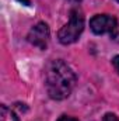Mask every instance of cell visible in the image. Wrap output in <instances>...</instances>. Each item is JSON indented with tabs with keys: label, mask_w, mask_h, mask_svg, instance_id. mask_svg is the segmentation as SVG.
Segmentation results:
<instances>
[{
	"label": "cell",
	"mask_w": 119,
	"mask_h": 121,
	"mask_svg": "<svg viewBox=\"0 0 119 121\" xmlns=\"http://www.w3.org/2000/svg\"><path fill=\"white\" fill-rule=\"evenodd\" d=\"M58 121H79V120H76V118H71V117H67V116H63V117H60Z\"/></svg>",
	"instance_id": "cell-8"
},
{
	"label": "cell",
	"mask_w": 119,
	"mask_h": 121,
	"mask_svg": "<svg viewBox=\"0 0 119 121\" xmlns=\"http://www.w3.org/2000/svg\"><path fill=\"white\" fill-rule=\"evenodd\" d=\"M83 30H84V16L79 7H74L70 10L69 23L64 24L58 32V38L63 45H69L79 39Z\"/></svg>",
	"instance_id": "cell-2"
},
{
	"label": "cell",
	"mask_w": 119,
	"mask_h": 121,
	"mask_svg": "<svg viewBox=\"0 0 119 121\" xmlns=\"http://www.w3.org/2000/svg\"><path fill=\"white\" fill-rule=\"evenodd\" d=\"M20 3H23V4H25V6H30V0H18Z\"/></svg>",
	"instance_id": "cell-9"
},
{
	"label": "cell",
	"mask_w": 119,
	"mask_h": 121,
	"mask_svg": "<svg viewBox=\"0 0 119 121\" xmlns=\"http://www.w3.org/2000/svg\"><path fill=\"white\" fill-rule=\"evenodd\" d=\"M116 18L109 14H97L90 20V27L94 34H105L112 32L116 28Z\"/></svg>",
	"instance_id": "cell-4"
},
{
	"label": "cell",
	"mask_w": 119,
	"mask_h": 121,
	"mask_svg": "<svg viewBox=\"0 0 119 121\" xmlns=\"http://www.w3.org/2000/svg\"><path fill=\"white\" fill-rule=\"evenodd\" d=\"M102 121H119V118L115 116V114H112V113H108V114H105V116H104Z\"/></svg>",
	"instance_id": "cell-6"
},
{
	"label": "cell",
	"mask_w": 119,
	"mask_h": 121,
	"mask_svg": "<svg viewBox=\"0 0 119 121\" xmlns=\"http://www.w3.org/2000/svg\"><path fill=\"white\" fill-rule=\"evenodd\" d=\"M0 121H18V118L16 117V114L8 110L6 106L0 107Z\"/></svg>",
	"instance_id": "cell-5"
},
{
	"label": "cell",
	"mask_w": 119,
	"mask_h": 121,
	"mask_svg": "<svg viewBox=\"0 0 119 121\" xmlns=\"http://www.w3.org/2000/svg\"><path fill=\"white\" fill-rule=\"evenodd\" d=\"M74 85L76 75L64 60H51L45 66V86L49 97L53 100H63L69 97Z\"/></svg>",
	"instance_id": "cell-1"
},
{
	"label": "cell",
	"mask_w": 119,
	"mask_h": 121,
	"mask_svg": "<svg viewBox=\"0 0 119 121\" xmlns=\"http://www.w3.org/2000/svg\"><path fill=\"white\" fill-rule=\"evenodd\" d=\"M116 1H119V0H116Z\"/></svg>",
	"instance_id": "cell-10"
},
{
	"label": "cell",
	"mask_w": 119,
	"mask_h": 121,
	"mask_svg": "<svg viewBox=\"0 0 119 121\" xmlns=\"http://www.w3.org/2000/svg\"><path fill=\"white\" fill-rule=\"evenodd\" d=\"M27 38H28V41H30L32 45L38 47L39 49H46L48 42H49V38H51V31H49L48 24L38 23L36 26H34L30 30Z\"/></svg>",
	"instance_id": "cell-3"
},
{
	"label": "cell",
	"mask_w": 119,
	"mask_h": 121,
	"mask_svg": "<svg viewBox=\"0 0 119 121\" xmlns=\"http://www.w3.org/2000/svg\"><path fill=\"white\" fill-rule=\"evenodd\" d=\"M112 65L115 66V69L118 70V73H119V55H116V56L112 59Z\"/></svg>",
	"instance_id": "cell-7"
}]
</instances>
